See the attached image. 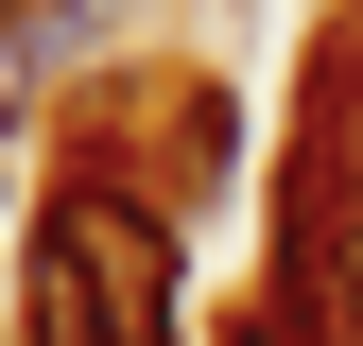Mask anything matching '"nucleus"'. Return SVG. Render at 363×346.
Returning <instances> with one entry per match:
<instances>
[{"label":"nucleus","mask_w":363,"mask_h":346,"mask_svg":"<svg viewBox=\"0 0 363 346\" xmlns=\"http://www.w3.org/2000/svg\"><path fill=\"white\" fill-rule=\"evenodd\" d=\"M225 346H346V312H329V277H277V294H259Z\"/></svg>","instance_id":"obj_2"},{"label":"nucleus","mask_w":363,"mask_h":346,"mask_svg":"<svg viewBox=\"0 0 363 346\" xmlns=\"http://www.w3.org/2000/svg\"><path fill=\"white\" fill-rule=\"evenodd\" d=\"M191 260H173V208L121 191V173H52V208H35V294L18 329L35 346H191Z\"/></svg>","instance_id":"obj_1"},{"label":"nucleus","mask_w":363,"mask_h":346,"mask_svg":"<svg viewBox=\"0 0 363 346\" xmlns=\"http://www.w3.org/2000/svg\"><path fill=\"white\" fill-rule=\"evenodd\" d=\"M329 312H346V346H363V225H346V260H329Z\"/></svg>","instance_id":"obj_3"}]
</instances>
